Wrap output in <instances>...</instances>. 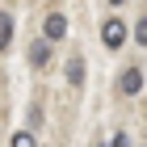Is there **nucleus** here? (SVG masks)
<instances>
[{
  "label": "nucleus",
  "instance_id": "nucleus-1",
  "mask_svg": "<svg viewBox=\"0 0 147 147\" xmlns=\"http://www.w3.org/2000/svg\"><path fill=\"white\" fill-rule=\"evenodd\" d=\"M101 42L109 46V51H118V46L126 42V25L118 21V17H109V21H105V30H101Z\"/></svg>",
  "mask_w": 147,
  "mask_h": 147
},
{
  "label": "nucleus",
  "instance_id": "nucleus-2",
  "mask_svg": "<svg viewBox=\"0 0 147 147\" xmlns=\"http://www.w3.org/2000/svg\"><path fill=\"white\" fill-rule=\"evenodd\" d=\"M63 34H67V17L63 13H51L46 17V42H59Z\"/></svg>",
  "mask_w": 147,
  "mask_h": 147
},
{
  "label": "nucleus",
  "instance_id": "nucleus-3",
  "mask_svg": "<svg viewBox=\"0 0 147 147\" xmlns=\"http://www.w3.org/2000/svg\"><path fill=\"white\" fill-rule=\"evenodd\" d=\"M139 88H143V71H139V67H126V71H122V92L135 97Z\"/></svg>",
  "mask_w": 147,
  "mask_h": 147
},
{
  "label": "nucleus",
  "instance_id": "nucleus-4",
  "mask_svg": "<svg viewBox=\"0 0 147 147\" xmlns=\"http://www.w3.org/2000/svg\"><path fill=\"white\" fill-rule=\"evenodd\" d=\"M30 63H34V67H46V63H51V42H34L30 46Z\"/></svg>",
  "mask_w": 147,
  "mask_h": 147
},
{
  "label": "nucleus",
  "instance_id": "nucleus-5",
  "mask_svg": "<svg viewBox=\"0 0 147 147\" xmlns=\"http://www.w3.org/2000/svg\"><path fill=\"white\" fill-rule=\"evenodd\" d=\"M13 42V13H0V51H9Z\"/></svg>",
  "mask_w": 147,
  "mask_h": 147
},
{
  "label": "nucleus",
  "instance_id": "nucleus-6",
  "mask_svg": "<svg viewBox=\"0 0 147 147\" xmlns=\"http://www.w3.org/2000/svg\"><path fill=\"white\" fill-rule=\"evenodd\" d=\"M67 84H84V59H71L67 63Z\"/></svg>",
  "mask_w": 147,
  "mask_h": 147
},
{
  "label": "nucleus",
  "instance_id": "nucleus-7",
  "mask_svg": "<svg viewBox=\"0 0 147 147\" xmlns=\"http://www.w3.org/2000/svg\"><path fill=\"white\" fill-rule=\"evenodd\" d=\"M9 147H38V143H34V135H30V130H17Z\"/></svg>",
  "mask_w": 147,
  "mask_h": 147
},
{
  "label": "nucleus",
  "instance_id": "nucleus-8",
  "mask_svg": "<svg viewBox=\"0 0 147 147\" xmlns=\"http://www.w3.org/2000/svg\"><path fill=\"white\" fill-rule=\"evenodd\" d=\"M135 42H143V46H147V17L135 25Z\"/></svg>",
  "mask_w": 147,
  "mask_h": 147
},
{
  "label": "nucleus",
  "instance_id": "nucleus-9",
  "mask_svg": "<svg viewBox=\"0 0 147 147\" xmlns=\"http://www.w3.org/2000/svg\"><path fill=\"white\" fill-rule=\"evenodd\" d=\"M109 147H130V139H126V130H122V135H113V143Z\"/></svg>",
  "mask_w": 147,
  "mask_h": 147
},
{
  "label": "nucleus",
  "instance_id": "nucleus-10",
  "mask_svg": "<svg viewBox=\"0 0 147 147\" xmlns=\"http://www.w3.org/2000/svg\"><path fill=\"white\" fill-rule=\"evenodd\" d=\"M109 4H126V0H109Z\"/></svg>",
  "mask_w": 147,
  "mask_h": 147
}]
</instances>
